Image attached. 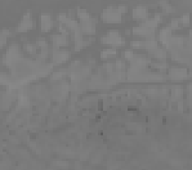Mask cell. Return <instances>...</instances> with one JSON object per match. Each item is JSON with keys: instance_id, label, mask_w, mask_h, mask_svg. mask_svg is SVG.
<instances>
[{"instance_id": "5b68a950", "label": "cell", "mask_w": 192, "mask_h": 170, "mask_svg": "<svg viewBox=\"0 0 192 170\" xmlns=\"http://www.w3.org/2000/svg\"><path fill=\"white\" fill-rule=\"evenodd\" d=\"M134 32L136 34H142V35H150V34L152 32V30L148 29V27H146V26H142V27H139V29L134 30Z\"/></svg>"}, {"instance_id": "7a4b0ae2", "label": "cell", "mask_w": 192, "mask_h": 170, "mask_svg": "<svg viewBox=\"0 0 192 170\" xmlns=\"http://www.w3.org/2000/svg\"><path fill=\"white\" fill-rule=\"evenodd\" d=\"M102 41L107 43V44H112V45L115 44V45H116V44H121V43H123V39H121V36L117 32H110L106 37H103Z\"/></svg>"}, {"instance_id": "52a82bcc", "label": "cell", "mask_w": 192, "mask_h": 170, "mask_svg": "<svg viewBox=\"0 0 192 170\" xmlns=\"http://www.w3.org/2000/svg\"><path fill=\"white\" fill-rule=\"evenodd\" d=\"M41 22H43V25H44V27H43V29H44V30H48V29H49V25H50L49 16H48V14L41 16Z\"/></svg>"}, {"instance_id": "277c9868", "label": "cell", "mask_w": 192, "mask_h": 170, "mask_svg": "<svg viewBox=\"0 0 192 170\" xmlns=\"http://www.w3.org/2000/svg\"><path fill=\"white\" fill-rule=\"evenodd\" d=\"M31 25H32V21L30 19L29 16H26L23 18V21L21 22V25H19V31H26V30H29L31 27Z\"/></svg>"}, {"instance_id": "9c48e42d", "label": "cell", "mask_w": 192, "mask_h": 170, "mask_svg": "<svg viewBox=\"0 0 192 170\" xmlns=\"http://www.w3.org/2000/svg\"><path fill=\"white\" fill-rule=\"evenodd\" d=\"M107 56H115V50H104V52H102V58H107Z\"/></svg>"}, {"instance_id": "8fae6325", "label": "cell", "mask_w": 192, "mask_h": 170, "mask_svg": "<svg viewBox=\"0 0 192 170\" xmlns=\"http://www.w3.org/2000/svg\"><path fill=\"white\" fill-rule=\"evenodd\" d=\"M125 56H126V58H132V57H134L132 52H126V53H125Z\"/></svg>"}, {"instance_id": "8992f818", "label": "cell", "mask_w": 192, "mask_h": 170, "mask_svg": "<svg viewBox=\"0 0 192 170\" xmlns=\"http://www.w3.org/2000/svg\"><path fill=\"white\" fill-rule=\"evenodd\" d=\"M134 14H136V17H146V9L143 6H137Z\"/></svg>"}, {"instance_id": "3957f363", "label": "cell", "mask_w": 192, "mask_h": 170, "mask_svg": "<svg viewBox=\"0 0 192 170\" xmlns=\"http://www.w3.org/2000/svg\"><path fill=\"white\" fill-rule=\"evenodd\" d=\"M170 76L173 79H183L186 77V70L184 69H174L170 71Z\"/></svg>"}, {"instance_id": "ba28073f", "label": "cell", "mask_w": 192, "mask_h": 170, "mask_svg": "<svg viewBox=\"0 0 192 170\" xmlns=\"http://www.w3.org/2000/svg\"><path fill=\"white\" fill-rule=\"evenodd\" d=\"M67 56H69L67 53H57V54H56V61H57V62L65 61V59L67 58Z\"/></svg>"}, {"instance_id": "30bf717a", "label": "cell", "mask_w": 192, "mask_h": 170, "mask_svg": "<svg viewBox=\"0 0 192 170\" xmlns=\"http://www.w3.org/2000/svg\"><path fill=\"white\" fill-rule=\"evenodd\" d=\"M5 43V36H0V48H1V45H3V44H4Z\"/></svg>"}, {"instance_id": "6da1fadb", "label": "cell", "mask_w": 192, "mask_h": 170, "mask_svg": "<svg viewBox=\"0 0 192 170\" xmlns=\"http://www.w3.org/2000/svg\"><path fill=\"white\" fill-rule=\"evenodd\" d=\"M102 18L104 21H108V22H119L121 17H120L119 12H116V11H113L112 8H110L102 14Z\"/></svg>"}]
</instances>
